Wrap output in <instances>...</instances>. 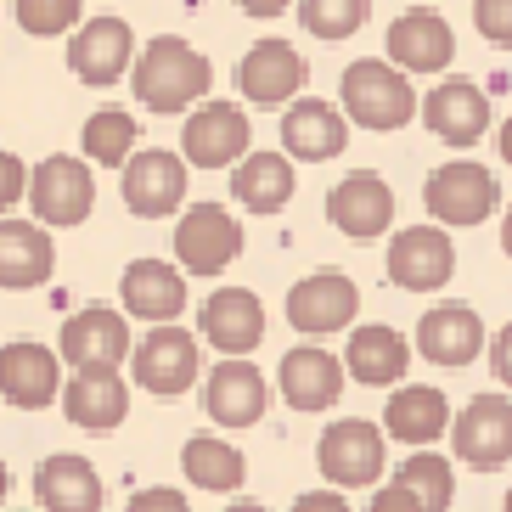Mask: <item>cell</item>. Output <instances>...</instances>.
<instances>
[{
  "label": "cell",
  "mask_w": 512,
  "mask_h": 512,
  "mask_svg": "<svg viewBox=\"0 0 512 512\" xmlns=\"http://www.w3.org/2000/svg\"><path fill=\"white\" fill-rule=\"evenodd\" d=\"M417 349H422V361L462 372L467 361H479L484 321L473 316L467 304H439V310H428V316L417 321Z\"/></svg>",
  "instance_id": "obj_23"
},
{
  "label": "cell",
  "mask_w": 512,
  "mask_h": 512,
  "mask_svg": "<svg viewBox=\"0 0 512 512\" xmlns=\"http://www.w3.org/2000/svg\"><path fill=\"white\" fill-rule=\"evenodd\" d=\"M366 0H304L299 17H304V29L316 34V40H349V34H361L366 23Z\"/></svg>",
  "instance_id": "obj_35"
},
{
  "label": "cell",
  "mask_w": 512,
  "mask_h": 512,
  "mask_svg": "<svg viewBox=\"0 0 512 512\" xmlns=\"http://www.w3.org/2000/svg\"><path fill=\"white\" fill-rule=\"evenodd\" d=\"M79 6L85 0H17V23L34 40H57V34H68L79 23Z\"/></svg>",
  "instance_id": "obj_36"
},
{
  "label": "cell",
  "mask_w": 512,
  "mask_h": 512,
  "mask_svg": "<svg viewBox=\"0 0 512 512\" xmlns=\"http://www.w3.org/2000/svg\"><path fill=\"white\" fill-rule=\"evenodd\" d=\"M186 203V158L175 152H130L124 158V209L141 220H164Z\"/></svg>",
  "instance_id": "obj_11"
},
{
  "label": "cell",
  "mask_w": 512,
  "mask_h": 512,
  "mask_svg": "<svg viewBox=\"0 0 512 512\" xmlns=\"http://www.w3.org/2000/svg\"><path fill=\"white\" fill-rule=\"evenodd\" d=\"M237 6H242L248 17H282L287 6H293V0H237Z\"/></svg>",
  "instance_id": "obj_42"
},
{
  "label": "cell",
  "mask_w": 512,
  "mask_h": 512,
  "mask_svg": "<svg viewBox=\"0 0 512 512\" xmlns=\"http://www.w3.org/2000/svg\"><path fill=\"white\" fill-rule=\"evenodd\" d=\"M130 512H186V501H181V490H141L130 501Z\"/></svg>",
  "instance_id": "obj_39"
},
{
  "label": "cell",
  "mask_w": 512,
  "mask_h": 512,
  "mask_svg": "<svg viewBox=\"0 0 512 512\" xmlns=\"http://www.w3.org/2000/svg\"><path fill=\"white\" fill-rule=\"evenodd\" d=\"M344 394V361L327 349H293L282 361V400L293 411H332Z\"/></svg>",
  "instance_id": "obj_29"
},
{
  "label": "cell",
  "mask_w": 512,
  "mask_h": 512,
  "mask_svg": "<svg viewBox=\"0 0 512 512\" xmlns=\"http://www.w3.org/2000/svg\"><path fill=\"white\" fill-rule=\"evenodd\" d=\"M282 141H287V158L299 164H327L338 158L349 141V124L332 102H299L282 113Z\"/></svg>",
  "instance_id": "obj_27"
},
{
  "label": "cell",
  "mask_w": 512,
  "mask_h": 512,
  "mask_svg": "<svg viewBox=\"0 0 512 512\" xmlns=\"http://www.w3.org/2000/svg\"><path fill=\"white\" fill-rule=\"evenodd\" d=\"M130 355V321L107 304H91L62 321V361L74 366H119Z\"/></svg>",
  "instance_id": "obj_20"
},
{
  "label": "cell",
  "mask_w": 512,
  "mask_h": 512,
  "mask_svg": "<svg viewBox=\"0 0 512 512\" xmlns=\"http://www.w3.org/2000/svg\"><path fill=\"white\" fill-rule=\"evenodd\" d=\"M501 248H507V259H512V209H507V220H501Z\"/></svg>",
  "instance_id": "obj_44"
},
{
  "label": "cell",
  "mask_w": 512,
  "mask_h": 512,
  "mask_svg": "<svg viewBox=\"0 0 512 512\" xmlns=\"http://www.w3.org/2000/svg\"><path fill=\"white\" fill-rule=\"evenodd\" d=\"M451 445L473 473H496L512 456V400L507 394H473L467 411L456 417Z\"/></svg>",
  "instance_id": "obj_8"
},
{
  "label": "cell",
  "mask_w": 512,
  "mask_h": 512,
  "mask_svg": "<svg viewBox=\"0 0 512 512\" xmlns=\"http://www.w3.org/2000/svg\"><path fill=\"white\" fill-rule=\"evenodd\" d=\"M6 496H12V473H6V462H0V507H6Z\"/></svg>",
  "instance_id": "obj_45"
},
{
  "label": "cell",
  "mask_w": 512,
  "mask_h": 512,
  "mask_svg": "<svg viewBox=\"0 0 512 512\" xmlns=\"http://www.w3.org/2000/svg\"><path fill=\"white\" fill-rule=\"evenodd\" d=\"M417 113H422V124H428L445 147H473V141L490 130V96H484L473 79H445V85H439Z\"/></svg>",
  "instance_id": "obj_18"
},
{
  "label": "cell",
  "mask_w": 512,
  "mask_h": 512,
  "mask_svg": "<svg viewBox=\"0 0 512 512\" xmlns=\"http://www.w3.org/2000/svg\"><path fill=\"white\" fill-rule=\"evenodd\" d=\"M62 389V366L46 344H6L0 349V394L23 411L51 406Z\"/></svg>",
  "instance_id": "obj_24"
},
{
  "label": "cell",
  "mask_w": 512,
  "mask_h": 512,
  "mask_svg": "<svg viewBox=\"0 0 512 512\" xmlns=\"http://www.w3.org/2000/svg\"><path fill=\"white\" fill-rule=\"evenodd\" d=\"M507 512H512V490H507Z\"/></svg>",
  "instance_id": "obj_46"
},
{
  "label": "cell",
  "mask_w": 512,
  "mask_h": 512,
  "mask_svg": "<svg viewBox=\"0 0 512 512\" xmlns=\"http://www.w3.org/2000/svg\"><path fill=\"white\" fill-rule=\"evenodd\" d=\"M23 186H29V169H23V158L0 152V214H12L17 203H23Z\"/></svg>",
  "instance_id": "obj_38"
},
{
  "label": "cell",
  "mask_w": 512,
  "mask_h": 512,
  "mask_svg": "<svg viewBox=\"0 0 512 512\" xmlns=\"http://www.w3.org/2000/svg\"><path fill=\"white\" fill-rule=\"evenodd\" d=\"M304 79H310V62L287 46V40H259V46L237 62V91L254 107L293 102V96L304 91Z\"/></svg>",
  "instance_id": "obj_12"
},
{
  "label": "cell",
  "mask_w": 512,
  "mask_h": 512,
  "mask_svg": "<svg viewBox=\"0 0 512 512\" xmlns=\"http://www.w3.org/2000/svg\"><path fill=\"white\" fill-rule=\"evenodd\" d=\"M445 428H451V406H445V394L428 389V383L394 389L389 411H383V434L400 439V445H411V451H428Z\"/></svg>",
  "instance_id": "obj_28"
},
{
  "label": "cell",
  "mask_w": 512,
  "mask_h": 512,
  "mask_svg": "<svg viewBox=\"0 0 512 512\" xmlns=\"http://www.w3.org/2000/svg\"><path fill=\"white\" fill-rule=\"evenodd\" d=\"M197 327H203V338L220 355H248L265 338V304L248 287H214L203 299V310H197Z\"/></svg>",
  "instance_id": "obj_17"
},
{
  "label": "cell",
  "mask_w": 512,
  "mask_h": 512,
  "mask_svg": "<svg viewBox=\"0 0 512 512\" xmlns=\"http://www.w3.org/2000/svg\"><path fill=\"white\" fill-rule=\"evenodd\" d=\"M316 462H321V479L338 484V490H366V484L383 479V428L377 422H361V417H344L332 422L316 445Z\"/></svg>",
  "instance_id": "obj_4"
},
{
  "label": "cell",
  "mask_w": 512,
  "mask_h": 512,
  "mask_svg": "<svg viewBox=\"0 0 512 512\" xmlns=\"http://www.w3.org/2000/svg\"><path fill=\"white\" fill-rule=\"evenodd\" d=\"M422 203H428V214H434L439 226H479V220L496 214L501 186H496V175L479 169V164H445V169L428 175Z\"/></svg>",
  "instance_id": "obj_5"
},
{
  "label": "cell",
  "mask_w": 512,
  "mask_h": 512,
  "mask_svg": "<svg viewBox=\"0 0 512 512\" xmlns=\"http://www.w3.org/2000/svg\"><path fill=\"white\" fill-rule=\"evenodd\" d=\"M23 197H29V209H34L40 226H79V220H91V209H96L91 164H79L68 152H51V158L34 164Z\"/></svg>",
  "instance_id": "obj_3"
},
{
  "label": "cell",
  "mask_w": 512,
  "mask_h": 512,
  "mask_svg": "<svg viewBox=\"0 0 512 512\" xmlns=\"http://www.w3.org/2000/svg\"><path fill=\"white\" fill-rule=\"evenodd\" d=\"M389 214H394V192H389L383 175H372V169H355V175H344V181L327 192V220L355 242L383 237V231H389Z\"/></svg>",
  "instance_id": "obj_16"
},
{
  "label": "cell",
  "mask_w": 512,
  "mask_h": 512,
  "mask_svg": "<svg viewBox=\"0 0 512 512\" xmlns=\"http://www.w3.org/2000/svg\"><path fill=\"white\" fill-rule=\"evenodd\" d=\"M242 254V231L220 203H197L181 214V231H175V259H181L186 276H220L231 271Z\"/></svg>",
  "instance_id": "obj_6"
},
{
  "label": "cell",
  "mask_w": 512,
  "mask_h": 512,
  "mask_svg": "<svg viewBox=\"0 0 512 512\" xmlns=\"http://www.w3.org/2000/svg\"><path fill=\"white\" fill-rule=\"evenodd\" d=\"M130 62H136V34L124 17H91L68 46V68L85 85H119L130 74Z\"/></svg>",
  "instance_id": "obj_14"
},
{
  "label": "cell",
  "mask_w": 512,
  "mask_h": 512,
  "mask_svg": "<svg viewBox=\"0 0 512 512\" xmlns=\"http://www.w3.org/2000/svg\"><path fill=\"white\" fill-rule=\"evenodd\" d=\"M355 310H361V287L344 271H316L287 293V321H293V332H310V338L344 332L355 321Z\"/></svg>",
  "instance_id": "obj_9"
},
{
  "label": "cell",
  "mask_w": 512,
  "mask_h": 512,
  "mask_svg": "<svg viewBox=\"0 0 512 512\" xmlns=\"http://www.w3.org/2000/svg\"><path fill=\"white\" fill-rule=\"evenodd\" d=\"M490 372H496L501 383L512 389V327H501L496 344H490Z\"/></svg>",
  "instance_id": "obj_40"
},
{
  "label": "cell",
  "mask_w": 512,
  "mask_h": 512,
  "mask_svg": "<svg viewBox=\"0 0 512 512\" xmlns=\"http://www.w3.org/2000/svg\"><path fill=\"white\" fill-rule=\"evenodd\" d=\"M181 467H186V479H192L197 490H209V496H231V490H242V479H248L242 456L231 451L226 439H209V434L186 439Z\"/></svg>",
  "instance_id": "obj_33"
},
{
  "label": "cell",
  "mask_w": 512,
  "mask_h": 512,
  "mask_svg": "<svg viewBox=\"0 0 512 512\" xmlns=\"http://www.w3.org/2000/svg\"><path fill=\"white\" fill-rule=\"evenodd\" d=\"M456 501V473L445 456H406L389 490H377L372 512H445Z\"/></svg>",
  "instance_id": "obj_19"
},
{
  "label": "cell",
  "mask_w": 512,
  "mask_h": 512,
  "mask_svg": "<svg viewBox=\"0 0 512 512\" xmlns=\"http://www.w3.org/2000/svg\"><path fill=\"white\" fill-rule=\"evenodd\" d=\"M344 113L361 130H406L417 119V91H411L406 68H394V62H377V57H361L344 68Z\"/></svg>",
  "instance_id": "obj_2"
},
{
  "label": "cell",
  "mask_w": 512,
  "mask_h": 512,
  "mask_svg": "<svg viewBox=\"0 0 512 512\" xmlns=\"http://www.w3.org/2000/svg\"><path fill=\"white\" fill-rule=\"evenodd\" d=\"M411 372V344L394 327H355L349 332V377L366 389H389Z\"/></svg>",
  "instance_id": "obj_31"
},
{
  "label": "cell",
  "mask_w": 512,
  "mask_h": 512,
  "mask_svg": "<svg viewBox=\"0 0 512 512\" xmlns=\"http://www.w3.org/2000/svg\"><path fill=\"white\" fill-rule=\"evenodd\" d=\"M293 512H344V496H332V490H316V496H299Z\"/></svg>",
  "instance_id": "obj_41"
},
{
  "label": "cell",
  "mask_w": 512,
  "mask_h": 512,
  "mask_svg": "<svg viewBox=\"0 0 512 512\" xmlns=\"http://www.w3.org/2000/svg\"><path fill=\"white\" fill-rule=\"evenodd\" d=\"M473 23L490 46H512V0H473Z\"/></svg>",
  "instance_id": "obj_37"
},
{
  "label": "cell",
  "mask_w": 512,
  "mask_h": 512,
  "mask_svg": "<svg viewBox=\"0 0 512 512\" xmlns=\"http://www.w3.org/2000/svg\"><path fill=\"white\" fill-rule=\"evenodd\" d=\"M130 68H136V96L152 113H186V107H197L214 85L209 57L192 51L186 40H175V34H158Z\"/></svg>",
  "instance_id": "obj_1"
},
{
  "label": "cell",
  "mask_w": 512,
  "mask_h": 512,
  "mask_svg": "<svg viewBox=\"0 0 512 512\" xmlns=\"http://www.w3.org/2000/svg\"><path fill=\"white\" fill-rule=\"evenodd\" d=\"M57 394H62V417L85 434H107L130 417V389H124L119 366H79L74 383Z\"/></svg>",
  "instance_id": "obj_15"
},
{
  "label": "cell",
  "mask_w": 512,
  "mask_h": 512,
  "mask_svg": "<svg viewBox=\"0 0 512 512\" xmlns=\"http://www.w3.org/2000/svg\"><path fill=\"white\" fill-rule=\"evenodd\" d=\"M231 197H237L248 214H282L287 197H293V164L282 152H242L237 175H231Z\"/></svg>",
  "instance_id": "obj_32"
},
{
  "label": "cell",
  "mask_w": 512,
  "mask_h": 512,
  "mask_svg": "<svg viewBox=\"0 0 512 512\" xmlns=\"http://www.w3.org/2000/svg\"><path fill=\"white\" fill-rule=\"evenodd\" d=\"M501 158H507V164H512V119L501 124Z\"/></svg>",
  "instance_id": "obj_43"
},
{
  "label": "cell",
  "mask_w": 512,
  "mask_h": 512,
  "mask_svg": "<svg viewBox=\"0 0 512 512\" xmlns=\"http://www.w3.org/2000/svg\"><path fill=\"white\" fill-rule=\"evenodd\" d=\"M57 271V248L51 231H40L34 220H0V287L29 293Z\"/></svg>",
  "instance_id": "obj_25"
},
{
  "label": "cell",
  "mask_w": 512,
  "mask_h": 512,
  "mask_svg": "<svg viewBox=\"0 0 512 512\" xmlns=\"http://www.w3.org/2000/svg\"><path fill=\"white\" fill-rule=\"evenodd\" d=\"M456 276V242L451 231L434 226H411L389 242V282L406 293H434Z\"/></svg>",
  "instance_id": "obj_10"
},
{
  "label": "cell",
  "mask_w": 512,
  "mask_h": 512,
  "mask_svg": "<svg viewBox=\"0 0 512 512\" xmlns=\"http://www.w3.org/2000/svg\"><path fill=\"white\" fill-rule=\"evenodd\" d=\"M136 383L158 400H175L197 383V338L175 321H152V332L136 344Z\"/></svg>",
  "instance_id": "obj_7"
},
{
  "label": "cell",
  "mask_w": 512,
  "mask_h": 512,
  "mask_svg": "<svg viewBox=\"0 0 512 512\" xmlns=\"http://www.w3.org/2000/svg\"><path fill=\"white\" fill-rule=\"evenodd\" d=\"M248 141H254L248 136V113L237 102H203L186 119L181 152H186V164H197V169H226L248 152Z\"/></svg>",
  "instance_id": "obj_13"
},
{
  "label": "cell",
  "mask_w": 512,
  "mask_h": 512,
  "mask_svg": "<svg viewBox=\"0 0 512 512\" xmlns=\"http://www.w3.org/2000/svg\"><path fill=\"white\" fill-rule=\"evenodd\" d=\"M124 316L136 321H175L186 310V276L164 259H136L124 271Z\"/></svg>",
  "instance_id": "obj_26"
},
{
  "label": "cell",
  "mask_w": 512,
  "mask_h": 512,
  "mask_svg": "<svg viewBox=\"0 0 512 512\" xmlns=\"http://www.w3.org/2000/svg\"><path fill=\"white\" fill-rule=\"evenodd\" d=\"M389 62L394 68H406V74H439V68H451L456 57V34L445 17L434 12H406L389 23Z\"/></svg>",
  "instance_id": "obj_21"
},
{
  "label": "cell",
  "mask_w": 512,
  "mask_h": 512,
  "mask_svg": "<svg viewBox=\"0 0 512 512\" xmlns=\"http://www.w3.org/2000/svg\"><path fill=\"white\" fill-rule=\"evenodd\" d=\"M203 411L220 428H254L265 417V377L242 355H226V366H214L209 383H203Z\"/></svg>",
  "instance_id": "obj_22"
},
{
  "label": "cell",
  "mask_w": 512,
  "mask_h": 512,
  "mask_svg": "<svg viewBox=\"0 0 512 512\" xmlns=\"http://www.w3.org/2000/svg\"><path fill=\"white\" fill-rule=\"evenodd\" d=\"M130 152H136V119H130V113L102 107V113H91V119H85V158H91V164L119 169Z\"/></svg>",
  "instance_id": "obj_34"
},
{
  "label": "cell",
  "mask_w": 512,
  "mask_h": 512,
  "mask_svg": "<svg viewBox=\"0 0 512 512\" xmlns=\"http://www.w3.org/2000/svg\"><path fill=\"white\" fill-rule=\"evenodd\" d=\"M34 501L46 512H96L102 507V479L85 456H46L34 467Z\"/></svg>",
  "instance_id": "obj_30"
}]
</instances>
